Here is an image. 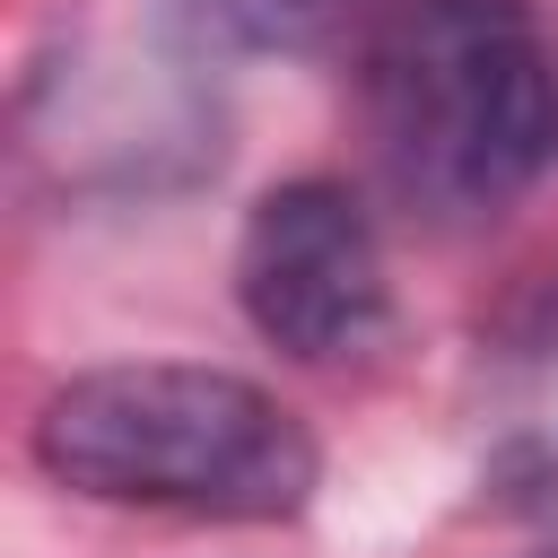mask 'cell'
Here are the masks:
<instances>
[{"mask_svg": "<svg viewBox=\"0 0 558 558\" xmlns=\"http://www.w3.org/2000/svg\"><path fill=\"white\" fill-rule=\"evenodd\" d=\"M366 131L427 218H488L558 157V44L532 0H384L366 26Z\"/></svg>", "mask_w": 558, "mask_h": 558, "instance_id": "1", "label": "cell"}, {"mask_svg": "<svg viewBox=\"0 0 558 558\" xmlns=\"http://www.w3.org/2000/svg\"><path fill=\"white\" fill-rule=\"evenodd\" d=\"M35 462L70 497L201 523H288L323 480V453L279 392L183 357L70 375L35 410Z\"/></svg>", "mask_w": 558, "mask_h": 558, "instance_id": "2", "label": "cell"}, {"mask_svg": "<svg viewBox=\"0 0 558 558\" xmlns=\"http://www.w3.org/2000/svg\"><path fill=\"white\" fill-rule=\"evenodd\" d=\"M235 305L296 366L375 357L392 340V270L357 192L331 174H296L262 192L235 235Z\"/></svg>", "mask_w": 558, "mask_h": 558, "instance_id": "3", "label": "cell"}, {"mask_svg": "<svg viewBox=\"0 0 558 558\" xmlns=\"http://www.w3.org/2000/svg\"><path fill=\"white\" fill-rule=\"evenodd\" d=\"M174 9L235 35V44H253V52H314L323 35H340V17L357 0H174Z\"/></svg>", "mask_w": 558, "mask_h": 558, "instance_id": "4", "label": "cell"}, {"mask_svg": "<svg viewBox=\"0 0 558 558\" xmlns=\"http://www.w3.org/2000/svg\"><path fill=\"white\" fill-rule=\"evenodd\" d=\"M541 558H558V549H541Z\"/></svg>", "mask_w": 558, "mask_h": 558, "instance_id": "5", "label": "cell"}]
</instances>
